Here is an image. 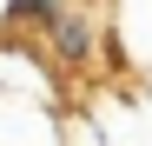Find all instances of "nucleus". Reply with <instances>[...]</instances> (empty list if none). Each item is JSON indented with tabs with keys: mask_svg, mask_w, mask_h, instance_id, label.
Returning a JSON list of instances; mask_svg holds the SVG:
<instances>
[{
	"mask_svg": "<svg viewBox=\"0 0 152 146\" xmlns=\"http://www.w3.org/2000/svg\"><path fill=\"white\" fill-rule=\"evenodd\" d=\"M40 27H46V60H53V66H86L99 53V40H106L99 13L93 7H73V0H60Z\"/></svg>",
	"mask_w": 152,
	"mask_h": 146,
	"instance_id": "1",
	"label": "nucleus"
},
{
	"mask_svg": "<svg viewBox=\"0 0 152 146\" xmlns=\"http://www.w3.org/2000/svg\"><path fill=\"white\" fill-rule=\"evenodd\" d=\"M60 0H7V20H46Z\"/></svg>",
	"mask_w": 152,
	"mask_h": 146,
	"instance_id": "2",
	"label": "nucleus"
}]
</instances>
